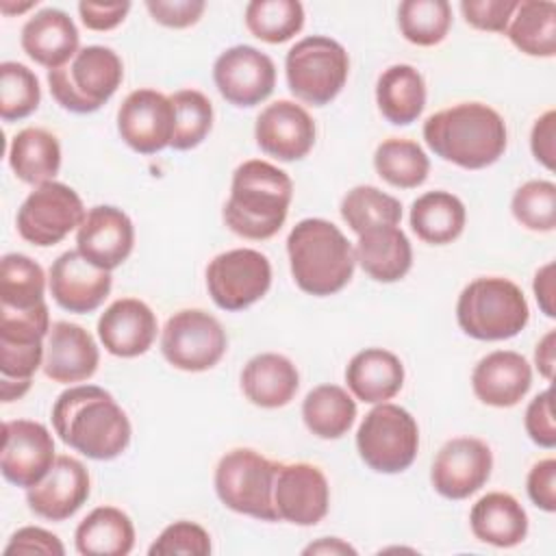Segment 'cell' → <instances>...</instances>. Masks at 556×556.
Returning <instances> with one entry per match:
<instances>
[{"label":"cell","mask_w":556,"mask_h":556,"mask_svg":"<svg viewBox=\"0 0 556 556\" xmlns=\"http://www.w3.org/2000/svg\"><path fill=\"white\" fill-rule=\"evenodd\" d=\"M465 219V204L450 191H426L410 206L413 232L432 245H445L458 239Z\"/></svg>","instance_id":"cell-32"},{"label":"cell","mask_w":556,"mask_h":556,"mask_svg":"<svg viewBox=\"0 0 556 556\" xmlns=\"http://www.w3.org/2000/svg\"><path fill=\"white\" fill-rule=\"evenodd\" d=\"M46 276L26 254H4L0 261V308L28 311L43 304Z\"/></svg>","instance_id":"cell-36"},{"label":"cell","mask_w":556,"mask_h":556,"mask_svg":"<svg viewBox=\"0 0 556 556\" xmlns=\"http://www.w3.org/2000/svg\"><path fill=\"white\" fill-rule=\"evenodd\" d=\"M280 463L265 458L250 447L226 452L215 467V493L235 513L278 521L274 508V480Z\"/></svg>","instance_id":"cell-7"},{"label":"cell","mask_w":556,"mask_h":556,"mask_svg":"<svg viewBox=\"0 0 556 556\" xmlns=\"http://www.w3.org/2000/svg\"><path fill=\"white\" fill-rule=\"evenodd\" d=\"M534 295H536V302L541 306V311L547 315V317H556V306H554V263H545L536 276H534Z\"/></svg>","instance_id":"cell-52"},{"label":"cell","mask_w":556,"mask_h":556,"mask_svg":"<svg viewBox=\"0 0 556 556\" xmlns=\"http://www.w3.org/2000/svg\"><path fill=\"white\" fill-rule=\"evenodd\" d=\"M213 80L226 102L254 106L271 96L276 87V65L254 46H232L215 59Z\"/></svg>","instance_id":"cell-14"},{"label":"cell","mask_w":556,"mask_h":556,"mask_svg":"<svg viewBox=\"0 0 556 556\" xmlns=\"http://www.w3.org/2000/svg\"><path fill=\"white\" fill-rule=\"evenodd\" d=\"M132 245L135 228L130 217L111 204L89 208L76 230V250L106 271L119 267L130 256Z\"/></svg>","instance_id":"cell-19"},{"label":"cell","mask_w":556,"mask_h":556,"mask_svg":"<svg viewBox=\"0 0 556 556\" xmlns=\"http://www.w3.org/2000/svg\"><path fill=\"white\" fill-rule=\"evenodd\" d=\"M530 148L534 159L545 165L547 169H554L556 159V111H545L532 126L530 135Z\"/></svg>","instance_id":"cell-51"},{"label":"cell","mask_w":556,"mask_h":556,"mask_svg":"<svg viewBox=\"0 0 556 556\" xmlns=\"http://www.w3.org/2000/svg\"><path fill=\"white\" fill-rule=\"evenodd\" d=\"M130 11V2H78V13L89 30H111L119 26Z\"/></svg>","instance_id":"cell-50"},{"label":"cell","mask_w":556,"mask_h":556,"mask_svg":"<svg viewBox=\"0 0 556 556\" xmlns=\"http://www.w3.org/2000/svg\"><path fill=\"white\" fill-rule=\"evenodd\" d=\"M515 219L528 230L549 232L556 226V185L552 180L523 182L510 202Z\"/></svg>","instance_id":"cell-43"},{"label":"cell","mask_w":556,"mask_h":556,"mask_svg":"<svg viewBox=\"0 0 556 556\" xmlns=\"http://www.w3.org/2000/svg\"><path fill=\"white\" fill-rule=\"evenodd\" d=\"M271 287V265L252 248H235L217 254L206 267L211 300L224 311H243L258 302Z\"/></svg>","instance_id":"cell-12"},{"label":"cell","mask_w":556,"mask_h":556,"mask_svg":"<svg viewBox=\"0 0 556 556\" xmlns=\"http://www.w3.org/2000/svg\"><path fill=\"white\" fill-rule=\"evenodd\" d=\"M9 165L22 182H50L61 167V146L43 128H24L13 135L9 146Z\"/></svg>","instance_id":"cell-33"},{"label":"cell","mask_w":556,"mask_h":556,"mask_svg":"<svg viewBox=\"0 0 556 556\" xmlns=\"http://www.w3.org/2000/svg\"><path fill=\"white\" fill-rule=\"evenodd\" d=\"M156 315L137 298L115 300L98 319V337L104 350L119 358L146 354L156 337Z\"/></svg>","instance_id":"cell-22"},{"label":"cell","mask_w":556,"mask_h":556,"mask_svg":"<svg viewBox=\"0 0 556 556\" xmlns=\"http://www.w3.org/2000/svg\"><path fill=\"white\" fill-rule=\"evenodd\" d=\"M285 72L295 98L313 106H324L343 89L350 59L339 41L326 35H311L287 52Z\"/></svg>","instance_id":"cell-8"},{"label":"cell","mask_w":556,"mask_h":556,"mask_svg":"<svg viewBox=\"0 0 556 556\" xmlns=\"http://www.w3.org/2000/svg\"><path fill=\"white\" fill-rule=\"evenodd\" d=\"M469 526L473 536L482 543L515 547L528 534V515L510 493L493 491L471 506Z\"/></svg>","instance_id":"cell-29"},{"label":"cell","mask_w":556,"mask_h":556,"mask_svg":"<svg viewBox=\"0 0 556 556\" xmlns=\"http://www.w3.org/2000/svg\"><path fill=\"white\" fill-rule=\"evenodd\" d=\"M100 352L93 337L78 324L54 321L46 337L43 374L61 384L83 382L98 369Z\"/></svg>","instance_id":"cell-23"},{"label":"cell","mask_w":556,"mask_h":556,"mask_svg":"<svg viewBox=\"0 0 556 556\" xmlns=\"http://www.w3.org/2000/svg\"><path fill=\"white\" fill-rule=\"evenodd\" d=\"M517 0H463L460 11L469 26L489 33H506Z\"/></svg>","instance_id":"cell-45"},{"label":"cell","mask_w":556,"mask_h":556,"mask_svg":"<svg viewBox=\"0 0 556 556\" xmlns=\"http://www.w3.org/2000/svg\"><path fill=\"white\" fill-rule=\"evenodd\" d=\"M302 419L315 437L339 439L356 419V402L339 384H319L306 393Z\"/></svg>","instance_id":"cell-34"},{"label":"cell","mask_w":556,"mask_h":556,"mask_svg":"<svg viewBox=\"0 0 556 556\" xmlns=\"http://www.w3.org/2000/svg\"><path fill=\"white\" fill-rule=\"evenodd\" d=\"M287 254L295 285L317 298L341 291L354 276V248L328 219L298 222L287 237Z\"/></svg>","instance_id":"cell-4"},{"label":"cell","mask_w":556,"mask_h":556,"mask_svg":"<svg viewBox=\"0 0 556 556\" xmlns=\"http://www.w3.org/2000/svg\"><path fill=\"white\" fill-rule=\"evenodd\" d=\"M528 437L545 447L552 450L556 445V426H554V413H552V389L541 391L526 408L523 419Z\"/></svg>","instance_id":"cell-46"},{"label":"cell","mask_w":556,"mask_h":556,"mask_svg":"<svg viewBox=\"0 0 556 556\" xmlns=\"http://www.w3.org/2000/svg\"><path fill=\"white\" fill-rule=\"evenodd\" d=\"M87 467L72 456H56L48 476L26 491L28 508L48 521L70 519L89 497Z\"/></svg>","instance_id":"cell-21"},{"label":"cell","mask_w":556,"mask_h":556,"mask_svg":"<svg viewBox=\"0 0 556 556\" xmlns=\"http://www.w3.org/2000/svg\"><path fill=\"white\" fill-rule=\"evenodd\" d=\"M59 439L93 460H111L130 443V421L109 391L96 384L65 389L52 406Z\"/></svg>","instance_id":"cell-1"},{"label":"cell","mask_w":556,"mask_h":556,"mask_svg":"<svg viewBox=\"0 0 556 556\" xmlns=\"http://www.w3.org/2000/svg\"><path fill=\"white\" fill-rule=\"evenodd\" d=\"M176 109V126L172 137L174 150H191L200 146L213 128V104L198 89H180L169 96Z\"/></svg>","instance_id":"cell-41"},{"label":"cell","mask_w":556,"mask_h":556,"mask_svg":"<svg viewBox=\"0 0 556 556\" xmlns=\"http://www.w3.org/2000/svg\"><path fill=\"white\" fill-rule=\"evenodd\" d=\"M41 100L39 80L33 70L22 63H0V117L17 122L37 111Z\"/></svg>","instance_id":"cell-42"},{"label":"cell","mask_w":556,"mask_h":556,"mask_svg":"<svg viewBox=\"0 0 556 556\" xmlns=\"http://www.w3.org/2000/svg\"><path fill=\"white\" fill-rule=\"evenodd\" d=\"M248 30L267 43H285L304 26V7L298 0H252L245 7Z\"/></svg>","instance_id":"cell-39"},{"label":"cell","mask_w":556,"mask_h":556,"mask_svg":"<svg viewBox=\"0 0 556 556\" xmlns=\"http://www.w3.org/2000/svg\"><path fill=\"white\" fill-rule=\"evenodd\" d=\"M456 319L460 330L478 341H502L517 337L526 328L530 306L513 280L484 276L460 291Z\"/></svg>","instance_id":"cell-5"},{"label":"cell","mask_w":556,"mask_h":556,"mask_svg":"<svg viewBox=\"0 0 556 556\" xmlns=\"http://www.w3.org/2000/svg\"><path fill=\"white\" fill-rule=\"evenodd\" d=\"M354 258L378 282L404 278L413 265V248L400 226H378L358 235Z\"/></svg>","instance_id":"cell-26"},{"label":"cell","mask_w":556,"mask_h":556,"mask_svg":"<svg viewBox=\"0 0 556 556\" xmlns=\"http://www.w3.org/2000/svg\"><path fill=\"white\" fill-rule=\"evenodd\" d=\"M228 337L222 324L206 311L185 308L174 313L161 334L165 361L182 371H206L226 354Z\"/></svg>","instance_id":"cell-11"},{"label":"cell","mask_w":556,"mask_h":556,"mask_svg":"<svg viewBox=\"0 0 556 556\" xmlns=\"http://www.w3.org/2000/svg\"><path fill=\"white\" fill-rule=\"evenodd\" d=\"M534 363L545 380H554L556 367V330H549L534 348Z\"/></svg>","instance_id":"cell-53"},{"label":"cell","mask_w":556,"mask_h":556,"mask_svg":"<svg viewBox=\"0 0 556 556\" xmlns=\"http://www.w3.org/2000/svg\"><path fill=\"white\" fill-rule=\"evenodd\" d=\"M54 439L50 430L30 419H13L2 424V476L22 489L41 482L54 465Z\"/></svg>","instance_id":"cell-13"},{"label":"cell","mask_w":556,"mask_h":556,"mask_svg":"<svg viewBox=\"0 0 556 556\" xmlns=\"http://www.w3.org/2000/svg\"><path fill=\"white\" fill-rule=\"evenodd\" d=\"M428 148L463 169L493 165L506 150L504 117L482 102H460L430 115L424 122Z\"/></svg>","instance_id":"cell-2"},{"label":"cell","mask_w":556,"mask_h":556,"mask_svg":"<svg viewBox=\"0 0 556 556\" xmlns=\"http://www.w3.org/2000/svg\"><path fill=\"white\" fill-rule=\"evenodd\" d=\"M528 495L545 513L556 510V460H539L528 473Z\"/></svg>","instance_id":"cell-49"},{"label":"cell","mask_w":556,"mask_h":556,"mask_svg":"<svg viewBox=\"0 0 556 556\" xmlns=\"http://www.w3.org/2000/svg\"><path fill=\"white\" fill-rule=\"evenodd\" d=\"M85 206L80 195L56 180L35 187L17 208L15 226L24 241L50 248L63 241L85 219Z\"/></svg>","instance_id":"cell-10"},{"label":"cell","mask_w":556,"mask_h":556,"mask_svg":"<svg viewBox=\"0 0 556 556\" xmlns=\"http://www.w3.org/2000/svg\"><path fill=\"white\" fill-rule=\"evenodd\" d=\"M150 556L167 554H187V556H206L211 554V536L195 521H174L169 523L148 549Z\"/></svg>","instance_id":"cell-44"},{"label":"cell","mask_w":556,"mask_h":556,"mask_svg":"<svg viewBox=\"0 0 556 556\" xmlns=\"http://www.w3.org/2000/svg\"><path fill=\"white\" fill-rule=\"evenodd\" d=\"M304 554H356V549L341 541V539H319L317 543H311L308 547H304Z\"/></svg>","instance_id":"cell-54"},{"label":"cell","mask_w":556,"mask_h":556,"mask_svg":"<svg viewBox=\"0 0 556 556\" xmlns=\"http://www.w3.org/2000/svg\"><path fill=\"white\" fill-rule=\"evenodd\" d=\"M50 293L70 313L96 311L111 291V271L89 263L78 250L63 252L50 267Z\"/></svg>","instance_id":"cell-20"},{"label":"cell","mask_w":556,"mask_h":556,"mask_svg":"<svg viewBox=\"0 0 556 556\" xmlns=\"http://www.w3.org/2000/svg\"><path fill=\"white\" fill-rule=\"evenodd\" d=\"M345 382L356 400L380 404L400 393L404 384V365L389 350L365 348L348 363Z\"/></svg>","instance_id":"cell-27"},{"label":"cell","mask_w":556,"mask_h":556,"mask_svg":"<svg viewBox=\"0 0 556 556\" xmlns=\"http://www.w3.org/2000/svg\"><path fill=\"white\" fill-rule=\"evenodd\" d=\"M356 450L361 460L378 473L408 469L419 450L415 417L397 404H376L356 430Z\"/></svg>","instance_id":"cell-9"},{"label":"cell","mask_w":556,"mask_h":556,"mask_svg":"<svg viewBox=\"0 0 556 556\" xmlns=\"http://www.w3.org/2000/svg\"><path fill=\"white\" fill-rule=\"evenodd\" d=\"M22 50L48 72L63 67L80 50L74 20L61 9H41L22 28Z\"/></svg>","instance_id":"cell-25"},{"label":"cell","mask_w":556,"mask_h":556,"mask_svg":"<svg viewBox=\"0 0 556 556\" xmlns=\"http://www.w3.org/2000/svg\"><path fill=\"white\" fill-rule=\"evenodd\" d=\"M532 384L530 363L513 350H495L478 361L471 374L476 397L495 408L519 404Z\"/></svg>","instance_id":"cell-24"},{"label":"cell","mask_w":556,"mask_h":556,"mask_svg":"<svg viewBox=\"0 0 556 556\" xmlns=\"http://www.w3.org/2000/svg\"><path fill=\"white\" fill-rule=\"evenodd\" d=\"M122 78V59L106 46H85L63 67L48 72L52 98L72 113L98 111L117 91Z\"/></svg>","instance_id":"cell-6"},{"label":"cell","mask_w":556,"mask_h":556,"mask_svg":"<svg viewBox=\"0 0 556 556\" xmlns=\"http://www.w3.org/2000/svg\"><path fill=\"white\" fill-rule=\"evenodd\" d=\"M374 167L382 180L397 189L419 187L430 172V161L410 139H384L374 152Z\"/></svg>","instance_id":"cell-37"},{"label":"cell","mask_w":556,"mask_h":556,"mask_svg":"<svg viewBox=\"0 0 556 556\" xmlns=\"http://www.w3.org/2000/svg\"><path fill=\"white\" fill-rule=\"evenodd\" d=\"M33 380H11V378H2L0 376V395L2 402H13L17 397H22L28 389H30Z\"/></svg>","instance_id":"cell-55"},{"label":"cell","mask_w":556,"mask_h":556,"mask_svg":"<svg viewBox=\"0 0 556 556\" xmlns=\"http://www.w3.org/2000/svg\"><path fill=\"white\" fill-rule=\"evenodd\" d=\"M146 9L152 20L169 28L193 26L206 9L204 0H148Z\"/></svg>","instance_id":"cell-47"},{"label":"cell","mask_w":556,"mask_h":556,"mask_svg":"<svg viewBox=\"0 0 556 556\" xmlns=\"http://www.w3.org/2000/svg\"><path fill=\"white\" fill-rule=\"evenodd\" d=\"M291 198L293 182L287 172L267 161L250 159L232 174L224 222L243 239H269L282 228Z\"/></svg>","instance_id":"cell-3"},{"label":"cell","mask_w":556,"mask_h":556,"mask_svg":"<svg viewBox=\"0 0 556 556\" xmlns=\"http://www.w3.org/2000/svg\"><path fill=\"white\" fill-rule=\"evenodd\" d=\"M300 387L295 365L276 352L252 356L241 371L243 395L261 408H280L293 400Z\"/></svg>","instance_id":"cell-28"},{"label":"cell","mask_w":556,"mask_h":556,"mask_svg":"<svg viewBox=\"0 0 556 556\" xmlns=\"http://www.w3.org/2000/svg\"><path fill=\"white\" fill-rule=\"evenodd\" d=\"M506 28L515 48L530 56H554L556 52V4L547 0H523Z\"/></svg>","instance_id":"cell-35"},{"label":"cell","mask_w":556,"mask_h":556,"mask_svg":"<svg viewBox=\"0 0 556 556\" xmlns=\"http://www.w3.org/2000/svg\"><path fill=\"white\" fill-rule=\"evenodd\" d=\"M176 109L156 89L130 91L117 111L119 137L139 154H156L172 143Z\"/></svg>","instance_id":"cell-15"},{"label":"cell","mask_w":556,"mask_h":556,"mask_svg":"<svg viewBox=\"0 0 556 556\" xmlns=\"http://www.w3.org/2000/svg\"><path fill=\"white\" fill-rule=\"evenodd\" d=\"M74 543L83 556H126L135 545V526L124 510L98 506L78 523Z\"/></svg>","instance_id":"cell-31"},{"label":"cell","mask_w":556,"mask_h":556,"mask_svg":"<svg viewBox=\"0 0 556 556\" xmlns=\"http://www.w3.org/2000/svg\"><path fill=\"white\" fill-rule=\"evenodd\" d=\"M341 217L356 235H361L378 226H397L402 219V204L378 187L358 185L341 200Z\"/></svg>","instance_id":"cell-38"},{"label":"cell","mask_w":556,"mask_h":556,"mask_svg":"<svg viewBox=\"0 0 556 556\" xmlns=\"http://www.w3.org/2000/svg\"><path fill=\"white\" fill-rule=\"evenodd\" d=\"M330 506V486L324 471L311 463L280 465L274 480L278 519L295 526L319 523Z\"/></svg>","instance_id":"cell-17"},{"label":"cell","mask_w":556,"mask_h":556,"mask_svg":"<svg viewBox=\"0 0 556 556\" xmlns=\"http://www.w3.org/2000/svg\"><path fill=\"white\" fill-rule=\"evenodd\" d=\"M397 26L406 41L437 46L452 26V7L447 0H404L397 9Z\"/></svg>","instance_id":"cell-40"},{"label":"cell","mask_w":556,"mask_h":556,"mask_svg":"<svg viewBox=\"0 0 556 556\" xmlns=\"http://www.w3.org/2000/svg\"><path fill=\"white\" fill-rule=\"evenodd\" d=\"M254 137L265 154L278 161H300L315 146V122L304 106L276 100L256 117Z\"/></svg>","instance_id":"cell-18"},{"label":"cell","mask_w":556,"mask_h":556,"mask_svg":"<svg viewBox=\"0 0 556 556\" xmlns=\"http://www.w3.org/2000/svg\"><path fill=\"white\" fill-rule=\"evenodd\" d=\"M11 554H46V556H63L65 547L56 534L46 528L24 526L9 539L4 547V556Z\"/></svg>","instance_id":"cell-48"},{"label":"cell","mask_w":556,"mask_h":556,"mask_svg":"<svg viewBox=\"0 0 556 556\" xmlns=\"http://www.w3.org/2000/svg\"><path fill=\"white\" fill-rule=\"evenodd\" d=\"M376 102L387 122L395 126L413 124L426 106L424 76L406 63L387 67L376 83Z\"/></svg>","instance_id":"cell-30"},{"label":"cell","mask_w":556,"mask_h":556,"mask_svg":"<svg viewBox=\"0 0 556 556\" xmlns=\"http://www.w3.org/2000/svg\"><path fill=\"white\" fill-rule=\"evenodd\" d=\"M493 469L491 447L476 437L450 439L434 456L430 482L447 500H465L489 480Z\"/></svg>","instance_id":"cell-16"}]
</instances>
